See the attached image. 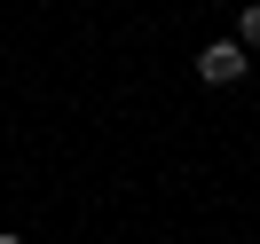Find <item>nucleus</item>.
<instances>
[{
    "label": "nucleus",
    "instance_id": "f257e3e1",
    "mask_svg": "<svg viewBox=\"0 0 260 244\" xmlns=\"http://www.w3.org/2000/svg\"><path fill=\"white\" fill-rule=\"evenodd\" d=\"M244 71H252V55H244L237 40H205V48H197V79L205 87H237Z\"/></svg>",
    "mask_w": 260,
    "mask_h": 244
},
{
    "label": "nucleus",
    "instance_id": "f03ea898",
    "mask_svg": "<svg viewBox=\"0 0 260 244\" xmlns=\"http://www.w3.org/2000/svg\"><path fill=\"white\" fill-rule=\"evenodd\" d=\"M237 48L260 55V0H244V8H237Z\"/></svg>",
    "mask_w": 260,
    "mask_h": 244
},
{
    "label": "nucleus",
    "instance_id": "7ed1b4c3",
    "mask_svg": "<svg viewBox=\"0 0 260 244\" xmlns=\"http://www.w3.org/2000/svg\"><path fill=\"white\" fill-rule=\"evenodd\" d=\"M0 244H24V236H8V228H0Z\"/></svg>",
    "mask_w": 260,
    "mask_h": 244
}]
</instances>
